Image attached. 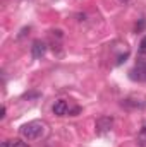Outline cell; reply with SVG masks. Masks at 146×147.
Wrapping results in <instances>:
<instances>
[{
	"label": "cell",
	"mask_w": 146,
	"mask_h": 147,
	"mask_svg": "<svg viewBox=\"0 0 146 147\" xmlns=\"http://www.w3.org/2000/svg\"><path fill=\"white\" fill-rule=\"evenodd\" d=\"M45 123L43 121H29V123H26V125H23L21 127V135L26 139V140H36L40 139L43 134H45Z\"/></svg>",
	"instance_id": "6da1fadb"
},
{
	"label": "cell",
	"mask_w": 146,
	"mask_h": 147,
	"mask_svg": "<svg viewBox=\"0 0 146 147\" xmlns=\"http://www.w3.org/2000/svg\"><path fill=\"white\" fill-rule=\"evenodd\" d=\"M112 127H113V118H112V116H100V118L96 120V134H98V135L110 132Z\"/></svg>",
	"instance_id": "7a4b0ae2"
},
{
	"label": "cell",
	"mask_w": 146,
	"mask_h": 147,
	"mask_svg": "<svg viewBox=\"0 0 146 147\" xmlns=\"http://www.w3.org/2000/svg\"><path fill=\"white\" fill-rule=\"evenodd\" d=\"M45 53H46V43L41 41V39L33 41V45H31V57L35 60H40V58L45 57Z\"/></svg>",
	"instance_id": "3957f363"
},
{
	"label": "cell",
	"mask_w": 146,
	"mask_h": 147,
	"mask_svg": "<svg viewBox=\"0 0 146 147\" xmlns=\"http://www.w3.org/2000/svg\"><path fill=\"white\" fill-rule=\"evenodd\" d=\"M131 79L132 80H146V62H141L136 65V69L131 70Z\"/></svg>",
	"instance_id": "277c9868"
},
{
	"label": "cell",
	"mask_w": 146,
	"mask_h": 147,
	"mask_svg": "<svg viewBox=\"0 0 146 147\" xmlns=\"http://www.w3.org/2000/svg\"><path fill=\"white\" fill-rule=\"evenodd\" d=\"M67 111H69V105H67L65 99H59V101L53 105V113H55L57 116H64V115H67Z\"/></svg>",
	"instance_id": "5b68a950"
},
{
	"label": "cell",
	"mask_w": 146,
	"mask_h": 147,
	"mask_svg": "<svg viewBox=\"0 0 146 147\" xmlns=\"http://www.w3.org/2000/svg\"><path fill=\"white\" fill-rule=\"evenodd\" d=\"M2 147H29L28 142H23L21 139H9L5 142H2Z\"/></svg>",
	"instance_id": "8992f818"
},
{
	"label": "cell",
	"mask_w": 146,
	"mask_h": 147,
	"mask_svg": "<svg viewBox=\"0 0 146 147\" xmlns=\"http://www.w3.org/2000/svg\"><path fill=\"white\" fill-rule=\"evenodd\" d=\"M136 142H138V146H139V147H146V123L141 127V130H139V134H138Z\"/></svg>",
	"instance_id": "52a82bcc"
},
{
	"label": "cell",
	"mask_w": 146,
	"mask_h": 147,
	"mask_svg": "<svg viewBox=\"0 0 146 147\" xmlns=\"http://www.w3.org/2000/svg\"><path fill=\"white\" fill-rule=\"evenodd\" d=\"M145 26H146V21H145V19H141V21L136 24V33H141V31L145 29Z\"/></svg>",
	"instance_id": "ba28073f"
},
{
	"label": "cell",
	"mask_w": 146,
	"mask_h": 147,
	"mask_svg": "<svg viewBox=\"0 0 146 147\" xmlns=\"http://www.w3.org/2000/svg\"><path fill=\"white\" fill-rule=\"evenodd\" d=\"M139 51L141 53H146V36L141 39V43H139Z\"/></svg>",
	"instance_id": "9c48e42d"
},
{
	"label": "cell",
	"mask_w": 146,
	"mask_h": 147,
	"mask_svg": "<svg viewBox=\"0 0 146 147\" xmlns=\"http://www.w3.org/2000/svg\"><path fill=\"white\" fill-rule=\"evenodd\" d=\"M129 57V53H124V55H120L119 57V60H117V65H122V62H126V58Z\"/></svg>",
	"instance_id": "30bf717a"
},
{
	"label": "cell",
	"mask_w": 146,
	"mask_h": 147,
	"mask_svg": "<svg viewBox=\"0 0 146 147\" xmlns=\"http://www.w3.org/2000/svg\"><path fill=\"white\" fill-rule=\"evenodd\" d=\"M38 96H40L38 92H31V94H24V98H28V99H29V98H38Z\"/></svg>",
	"instance_id": "8fae6325"
},
{
	"label": "cell",
	"mask_w": 146,
	"mask_h": 147,
	"mask_svg": "<svg viewBox=\"0 0 146 147\" xmlns=\"http://www.w3.org/2000/svg\"><path fill=\"white\" fill-rule=\"evenodd\" d=\"M5 118V106L2 108V111H0V120H3Z\"/></svg>",
	"instance_id": "7c38bea8"
},
{
	"label": "cell",
	"mask_w": 146,
	"mask_h": 147,
	"mask_svg": "<svg viewBox=\"0 0 146 147\" xmlns=\"http://www.w3.org/2000/svg\"><path fill=\"white\" fill-rule=\"evenodd\" d=\"M119 2H120V3H124V2H127V0H119Z\"/></svg>",
	"instance_id": "4fadbf2b"
}]
</instances>
